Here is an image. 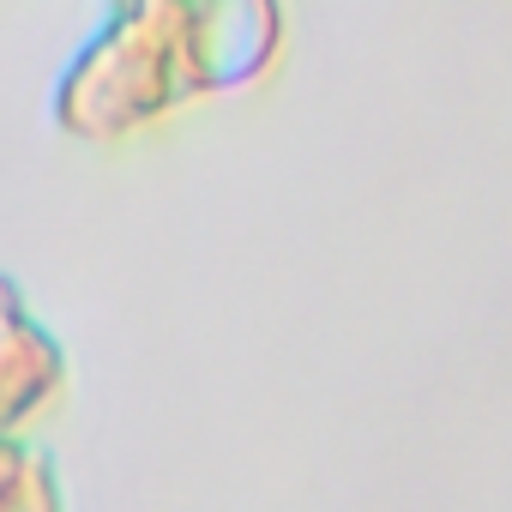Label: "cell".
Returning <instances> with one entry per match:
<instances>
[{
  "mask_svg": "<svg viewBox=\"0 0 512 512\" xmlns=\"http://www.w3.org/2000/svg\"><path fill=\"white\" fill-rule=\"evenodd\" d=\"M199 0H121L55 79V127L79 145H121L199 91Z\"/></svg>",
  "mask_w": 512,
  "mask_h": 512,
  "instance_id": "obj_1",
  "label": "cell"
},
{
  "mask_svg": "<svg viewBox=\"0 0 512 512\" xmlns=\"http://www.w3.org/2000/svg\"><path fill=\"white\" fill-rule=\"evenodd\" d=\"M290 19L272 0H199V31H193V61H199V91H241L266 79L284 61Z\"/></svg>",
  "mask_w": 512,
  "mask_h": 512,
  "instance_id": "obj_2",
  "label": "cell"
},
{
  "mask_svg": "<svg viewBox=\"0 0 512 512\" xmlns=\"http://www.w3.org/2000/svg\"><path fill=\"white\" fill-rule=\"evenodd\" d=\"M67 386V350L25 308L19 284L0 278V434H19Z\"/></svg>",
  "mask_w": 512,
  "mask_h": 512,
  "instance_id": "obj_3",
  "label": "cell"
}]
</instances>
